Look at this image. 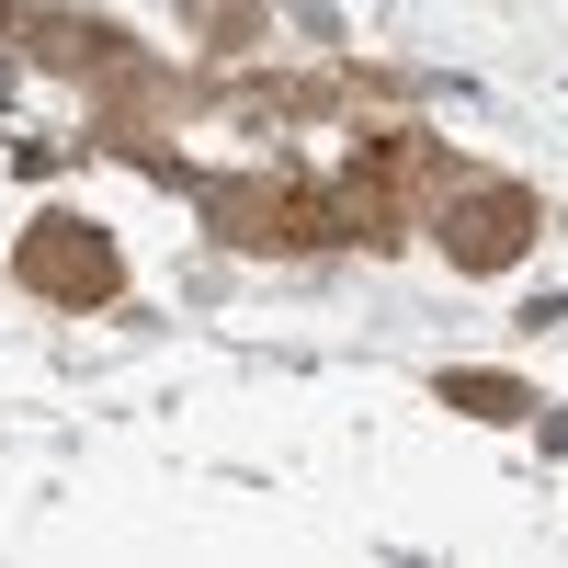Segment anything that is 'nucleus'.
Masks as SVG:
<instances>
[{
  "label": "nucleus",
  "mask_w": 568,
  "mask_h": 568,
  "mask_svg": "<svg viewBox=\"0 0 568 568\" xmlns=\"http://www.w3.org/2000/svg\"><path fill=\"white\" fill-rule=\"evenodd\" d=\"M433 240H444L455 273H500V262L535 251V194H524V182H478V194H455L433 216Z\"/></svg>",
  "instance_id": "obj_1"
},
{
  "label": "nucleus",
  "mask_w": 568,
  "mask_h": 568,
  "mask_svg": "<svg viewBox=\"0 0 568 568\" xmlns=\"http://www.w3.org/2000/svg\"><path fill=\"white\" fill-rule=\"evenodd\" d=\"M23 284H34V296H58V307H103V296H114V240H103V227H80V216H45L34 240H23Z\"/></svg>",
  "instance_id": "obj_2"
},
{
  "label": "nucleus",
  "mask_w": 568,
  "mask_h": 568,
  "mask_svg": "<svg viewBox=\"0 0 568 568\" xmlns=\"http://www.w3.org/2000/svg\"><path fill=\"white\" fill-rule=\"evenodd\" d=\"M455 409H500V420H511L524 387H511V375H455Z\"/></svg>",
  "instance_id": "obj_3"
}]
</instances>
